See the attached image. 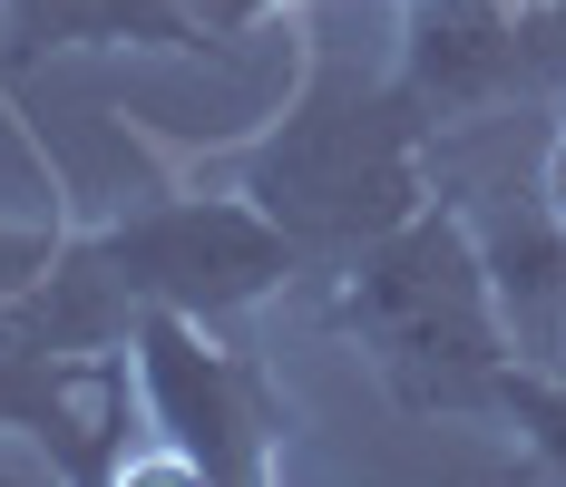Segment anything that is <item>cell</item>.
Here are the masks:
<instances>
[{"label": "cell", "instance_id": "cell-1", "mask_svg": "<svg viewBox=\"0 0 566 487\" xmlns=\"http://www.w3.org/2000/svg\"><path fill=\"white\" fill-rule=\"evenodd\" d=\"M234 195L293 234V254H352L430 205V117L400 88V50L361 59L352 30L313 20V68L293 108L234 157Z\"/></svg>", "mask_w": 566, "mask_h": 487}, {"label": "cell", "instance_id": "cell-2", "mask_svg": "<svg viewBox=\"0 0 566 487\" xmlns=\"http://www.w3.org/2000/svg\"><path fill=\"white\" fill-rule=\"evenodd\" d=\"M333 322L400 410H499V380L517 361L489 254L450 195L410 205L391 234L342 254Z\"/></svg>", "mask_w": 566, "mask_h": 487}, {"label": "cell", "instance_id": "cell-3", "mask_svg": "<svg viewBox=\"0 0 566 487\" xmlns=\"http://www.w3.org/2000/svg\"><path fill=\"white\" fill-rule=\"evenodd\" d=\"M127 380H137V410H147V430L167 438V458L186 478H216V487L274 478L283 400H274V380L254 371V351L216 341V322H196V313H137Z\"/></svg>", "mask_w": 566, "mask_h": 487}, {"label": "cell", "instance_id": "cell-4", "mask_svg": "<svg viewBox=\"0 0 566 487\" xmlns=\"http://www.w3.org/2000/svg\"><path fill=\"white\" fill-rule=\"evenodd\" d=\"M88 254L108 264L127 313H196V322H234L264 293L293 283V234L254 215L244 195H157L127 224L88 234Z\"/></svg>", "mask_w": 566, "mask_h": 487}, {"label": "cell", "instance_id": "cell-5", "mask_svg": "<svg viewBox=\"0 0 566 487\" xmlns=\"http://www.w3.org/2000/svg\"><path fill=\"white\" fill-rule=\"evenodd\" d=\"M499 420L517 430L527 468L566 478V371H527V361H509V380H499Z\"/></svg>", "mask_w": 566, "mask_h": 487}, {"label": "cell", "instance_id": "cell-6", "mask_svg": "<svg viewBox=\"0 0 566 487\" xmlns=\"http://www.w3.org/2000/svg\"><path fill=\"white\" fill-rule=\"evenodd\" d=\"M50 254H59L50 224H0V303H10L20 283H40V273H50Z\"/></svg>", "mask_w": 566, "mask_h": 487}]
</instances>
